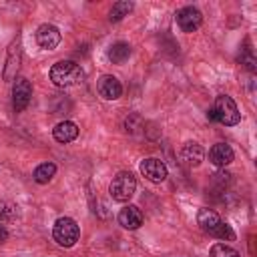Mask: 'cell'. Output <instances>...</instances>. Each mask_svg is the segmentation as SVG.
<instances>
[{
  "label": "cell",
  "mask_w": 257,
  "mask_h": 257,
  "mask_svg": "<svg viewBox=\"0 0 257 257\" xmlns=\"http://www.w3.org/2000/svg\"><path fill=\"white\" fill-rule=\"evenodd\" d=\"M50 80L60 88L74 86L82 80V68L74 60H58L50 68Z\"/></svg>",
  "instance_id": "obj_1"
},
{
  "label": "cell",
  "mask_w": 257,
  "mask_h": 257,
  "mask_svg": "<svg viewBox=\"0 0 257 257\" xmlns=\"http://www.w3.org/2000/svg\"><path fill=\"white\" fill-rule=\"evenodd\" d=\"M209 118L217 120V122H221L225 126H235L241 120V112H239V108H237V104H235V100L231 96L219 94L215 98L213 110H209Z\"/></svg>",
  "instance_id": "obj_2"
},
{
  "label": "cell",
  "mask_w": 257,
  "mask_h": 257,
  "mask_svg": "<svg viewBox=\"0 0 257 257\" xmlns=\"http://www.w3.org/2000/svg\"><path fill=\"white\" fill-rule=\"evenodd\" d=\"M52 237L58 245L62 247H72L78 237H80V229H78V223L70 217H60L54 221V227H52Z\"/></svg>",
  "instance_id": "obj_3"
},
{
  "label": "cell",
  "mask_w": 257,
  "mask_h": 257,
  "mask_svg": "<svg viewBox=\"0 0 257 257\" xmlns=\"http://www.w3.org/2000/svg\"><path fill=\"white\" fill-rule=\"evenodd\" d=\"M135 189H137V179H135L131 173L122 171V173H118V175L110 181L108 193H110V197H112L114 201L124 203V201H128V199L135 195Z\"/></svg>",
  "instance_id": "obj_4"
},
{
  "label": "cell",
  "mask_w": 257,
  "mask_h": 257,
  "mask_svg": "<svg viewBox=\"0 0 257 257\" xmlns=\"http://www.w3.org/2000/svg\"><path fill=\"white\" fill-rule=\"evenodd\" d=\"M177 24L183 32H195L203 24V14L195 6H185L177 12Z\"/></svg>",
  "instance_id": "obj_5"
},
{
  "label": "cell",
  "mask_w": 257,
  "mask_h": 257,
  "mask_svg": "<svg viewBox=\"0 0 257 257\" xmlns=\"http://www.w3.org/2000/svg\"><path fill=\"white\" fill-rule=\"evenodd\" d=\"M32 98V86L26 78H16L14 86H12V104H14V110L16 112H22L28 102Z\"/></svg>",
  "instance_id": "obj_6"
},
{
  "label": "cell",
  "mask_w": 257,
  "mask_h": 257,
  "mask_svg": "<svg viewBox=\"0 0 257 257\" xmlns=\"http://www.w3.org/2000/svg\"><path fill=\"white\" fill-rule=\"evenodd\" d=\"M139 171H141V175H143L145 179H149L151 183H163V181L167 179V167H165V163L159 161V159H155V157L145 159V161L141 163Z\"/></svg>",
  "instance_id": "obj_7"
},
{
  "label": "cell",
  "mask_w": 257,
  "mask_h": 257,
  "mask_svg": "<svg viewBox=\"0 0 257 257\" xmlns=\"http://www.w3.org/2000/svg\"><path fill=\"white\" fill-rule=\"evenodd\" d=\"M36 42L44 50H54L60 44V30L54 24H42L36 30Z\"/></svg>",
  "instance_id": "obj_8"
},
{
  "label": "cell",
  "mask_w": 257,
  "mask_h": 257,
  "mask_svg": "<svg viewBox=\"0 0 257 257\" xmlns=\"http://www.w3.org/2000/svg\"><path fill=\"white\" fill-rule=\"evenodd\" d=\"M96 90L102 98L106 100H116L122 94V84L118 82V78H114L112 74H102L96 82Z\"/></svg>",
  "instance_id": "obj_9"
},
{
  "label": "cell",
  "mask_w": 257,
  "mask_h": 257,
  "mask_svg": "<svg viewBox=\"0 0 257 257\" xmlns=\"http://www.w3.org/2000/svg\"><path fill=\"white\" fill-rule=\"evenodd\" d=\"M118 225H122L124 229H139L141 225H143V213H141V209L139 207H135V205H126V207H122L120 211H118Z\"/></svg>",
  "instance_id": "obj_10"
},
{
  "label": "cell",
  "mask_w": 257,
  "mask_h": 257,
  "mask_svg": "<svg viewBox=\"0 0 257 257\" xmlns=\"http://www.w3.org/2000/svg\"><path fill=\"white\" fill-rule=\"evenodd\" d=\"M233 159H235V153H233V149H231L229 145H225V143H217V145H213L211 151H209V161H211L215 167H227V165L233 163Z\"/></svg>",
  "instance_id": "obj_11"
},
{
  "label": "cell",
  "mask_w": 257,
  "mask_h": 257,
  "mask_svg": "<svg viewBox=\"0 0 257 257\" xmlns=\"http://www.w3.org/2000/svg\"><path fill=\"white\" fill-rule=\"evenodd\" d=\"M179 157H181L183 165H187V167H199L201 161L205 159V151L197 143H185L183 149H181V153H179Z\"/></svg>",
  "instance_id": "obj_12"
},
{
  "label": "cell",
  "mask_w": 257,
  "mask_h": 257,
  "mask_svg": "<svg viewBox=\"0 0 257 257\" xmlns=\"http://www.w3.org/2000/svg\"><path fill=\"white\" fill-rule=\"evenodd\" d=\"M52 137L58 143H70V141H74L78 137V126L72 120H62L52 128Z\"/></svg>",
  "instance_id": "obj_13"
},
{
  "label": "cell",
  "mask_w": 257,
  "mask_h": 257,
  "mask_svg": "<svg viewBox=\"0 0 257 257\" xmlns=\"http://www.w3.org/2000/svg\"><path fill=\"white\" fill-rule=\"evenodd\" d=\"M106 56H108V60H110L112 64H122V62L131 56V46H128L126 42H114V44L108 46Z\"/></svg>",
  "instance_id": "obj_14"
},
{
  "label": "cell",
  "mask_w": 257,
  "mask_h": 257,
  "mask_svg": "<svg viewBox=\"0 0 257 257\" xmlns=\"http://www.w3.org/2000/svg\"><path fill=\"white\" fill-rule=\"evenodd\" d=\"M197 223L201 225V229L203 231H211V229H215L219 223H221V217L213 211V209H207V207H203V209H199V213H197Z\"/></svg>",
  "instance_id": "obj_15"
},
{
  "label": "cell",
  "mask_w": 257,
  "mask_h": 257,
  "mask_svg": "<svg viewBox=\"0 0 257 257\" xmlns=\"http://www.w3.org/2000/svg\"><path fill=\"white\" fill-rule=\"evenodd\" d=\"M54 173H56V165H54V163H42V165H38V167L34 169L32 177H34L36 183L46 185V183L54 177Z\"/></svg>",
  "instance_id": "obj_16"
},
{
  "label": "cell",
  "mask_w": 257,
  "mask_h": 257,
  "mask_svg": "<svg viewBox=\"0 0 257 257\" xmlns=\"http://www.w3.org/2000/svg\"><path fill=\"white\" fill-rule=\"evenodd\" d=\"M131 10H133V2H128V0L114 2V4H112V8H110L108 18H110V22H118V20H122L124 16H128V12H131Z\"/></svg>",
  "instance_id": "obj_17"
},
{
  "label": "cell",
  "mask_w": 257,
  "mask_h": 257,
  "mask_svg": "<svg viewBox=\"0 0 257 257\" xmlns=\"http://www.w3.org/2000/svg\"><path fill=\"white\" fill-rule=\"evenodd\" d=\"M209 235L215 237V239H223V241H233V239H235V233H233L231 225H227L225 221H221L215 229H211Z\"/></svg>",
  "instance_id": "obj_18"
},
{
  "label": "cell",
  "mask_w": 257,
  "mask_h": 257,
  "mask_svg": "<svg viewBox=\"0 0 257 257\" xmlns=\"http://www.w3.org/2000/svg\"><path fill=\"white\" fill-rule=\"evenodd\" d=\"M211 257H241L239 251H235L233 247L225 245V243H215L211 247Z\"/></svg>",
  "instance_id": "obj_19"
},
{
  "label": "cell",
  "mask_w": 257,
  "mask_h": 257,
  "mask_svg": "<svg viewBox=\"0 0 257 257\" xmlns=\"http://www.w3.org/2000/svg\"><path fill=\"white\" fill-rule=\"evenodd\" d=\"M14 215H16V207L12 203H0V223L14 219Z\"/></svg>",
  "instance_id": "obj_20"
},
{
  "label": "cell",
  "mask_w": 257,
  "mask_h": 257,
  "mask_svg": "<svg viewBox=\"0 0 257 257\" xmlns=\"http://www.w3.org/2000/svg\"><path fill=\"white\" fill-rule=\"evenodd\" d=\"M6 239H8V231H6V229L0 225V243H4Z\"/></svg>",
  "instance_id": "obj_21"
}]
</instances>
